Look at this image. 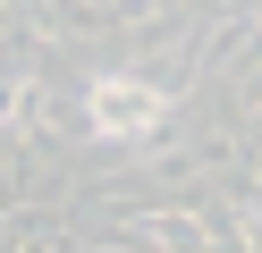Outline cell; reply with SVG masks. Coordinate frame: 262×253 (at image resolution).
<instances>
[{"label": "cell", "instance_id": "cell-3", "mask_svg": "<svg viewBox=\"0 0 262 253\" xmlns=\"http://www.w3.org/2000/svg\"><path fill=\"white\" fill-rule=\"evenodd\" d=\"M237 228H245V245H262V202H245V211H237Z\"/></svg>", "mask_w": 262, "mask_h": 253}, {"label": "cell", "instance_id": "cell-2", "mask_svg": "<svg viewBox=\"0 0 262 253\" xmlns=\"http://www.w3.org/2000/svg\"><path fill=\"white\" fill-rule=\"evenodd\" d=\"M136 236H152V245H203V219H136Z\"/></svg>", "mask_w": 262, "mask_h": 253}, {"label": "cell", "instance_id": "cell-1", "mask_svg": "<svg viewBox=\"0 0 262 253\" xmlns=\"http://www.w3.org/2000/svg\"><path fill=\"white\" fill-rule=\"evenodd\" d=\"M161 118H169V93H161L152 76L110 67V76H93V84H85V127L102 135V144H136V135H152Z\"/></svg>", "mask_w": 262, "mask_h": 253}]
</instances>
